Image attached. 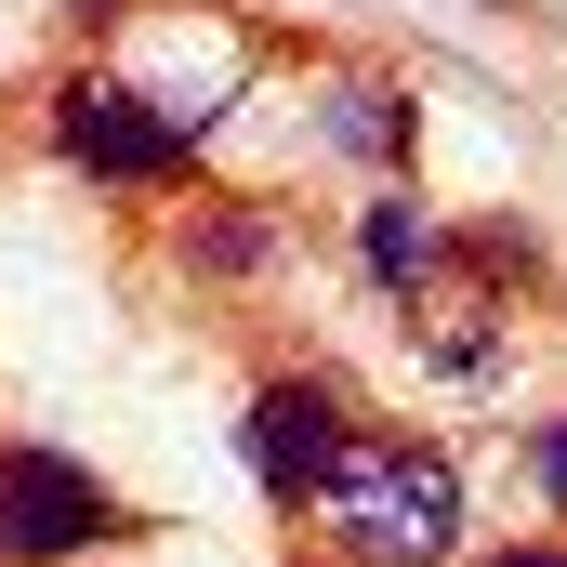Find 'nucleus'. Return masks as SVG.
Returning <instances> with one entry per match:
<instances>
[{"label": "nucleus", "mask_w": 567, "mask_h": 567, "mask_svg": "<svg viewBox=\"0 0 567 567\" xmlns=\"http://www.w3.org/2000/svg\"><path fill=\"white\" fill-rule=\"evenodd\" d=\"M317 528L357 567H449L462 555V475L435 449H410V435H357L343 475L317 488Z\"/></svg>", "instance_id": "nucleus-1"}, {"label": "nucleus", "mask_w": 567, "mask_h": 567, "mask_svg": "<svg viewBox=\"0 0 567 567\" xmlns=\"http://www.w3.org/2000/svg\"><path fill=\"white\" fill-rule=\"evenodd\" d=\"M53 158L93 172V185H185L212 158V120H185V106H158L133 80L80 66V80H53Z\"/></svg>", "instance_id": "nucleus-2"}, {"label": "nucleus", "mask_w": 567, "mask_h": 567, "mask_svg": "<svg viewBox=\"0 0 567 567\" xmlns=\"http://www.w3.org/2000/svg\"><path fill=\"white\" fill-rule=\"evenodd\" d=\"M106 542H133V502L53 435H0V567H66Z\"/></svg>", "instance_id": "nucleus-3"}, {"label": "nucleus", "mask_w": 567, "mask_h": 567, "mask_svg": "<svg viewBox=\"0 0 567 567\" xmlns=\"http://www.w3.org/2000/svg\"><path fill=\"white\" fill-rule=\"evenodd\" d=\"M343 449H357V423H343V396L330 383H265L251 396V423H238V462H251V488L278 502V515H317V488L343 475Z\"/></svg>", "instance_id": "nucleus-4"}, {"label": "nucleus", "mask_w": 567, "mask_h": 567, "mask_svg": "<svg viewBox=\"0 0 567 567\" xmlns=\"http://www.w3.org/2000/svg\"><path fill=\"white\" fill-rule=\"evenodd\" d=\"M449 265H462V238L435 225L423 198H370V212H357V278H370V290H396V303H423V290L449 278Z\"/></svg>", "instance_id": "nucleus-5"}, {"label": "nucleus", "mask_w": 567, "mask_h": 567, "mask_svg": "<svg viewBox=\"0 0 567 567\" xmlns=\"http://www.w3.org/2000/svg\"><path fill=\"white\" fill-rule=\"evenodd\" d=\"M410 133H423L410 80H343V93H330V145H343V158H370V172H410Z\"/></svg>", "instance_id": "nucleus-6"}, {"label": "nucleus", "mask_w": 567, "mask_h": 567, "mask_svg": "<svg viewBox=\"0 0 567 567\" xmlns=\"http://www.w3.org/2000/svg\"><path fill=\"white\" fill-rule=\"evenodd\" d=\"M265 251H278V198H212V212L185 225V265H198V278H251Z\"/></svg>", "instance_id": "nucleus-7"}, {"label": "nucleus", "mask_w": 567, "mask_h": 567, "mask_svg": "<svg viewBox=\"0 0 567 567\" xmlns=\"http://www.w3.org/2000/svg\"><path fill=\"white\" fill-rule=\"evenodd\" d=\"M528 475H542V502H555V515H567V410H555V423H542V435H528Z\"/></svg>", "instance_id": "nucleus-8"}, {"label": "nucleus", "mask_w": 567, "mask_h": 567, "mask_svg": "<svg viewBox=\"0 0 567 567\" xmlns=\"http://www.w3.org/2000/svg\"><path fill=\"white\" fill-rule=\"evenodd\" d=\"M488 567H567V542H515V555H488Z\"/></svg>", "instance_id": "nucleus-9"}, {"label": "nucleus", "mask_w": 567, "mask_h": 567, "mask_svg": "<svg viewBox=\"0 0 567 567\" xmlns=\"http://www.w3.org/2000/svg\"><path fill=\"white\" fill-rule=\"evenodd\" d=\"M66 13H120V0H66Z\"/></svg>", "instance_id": "nucleus-10"}]
</instances>
